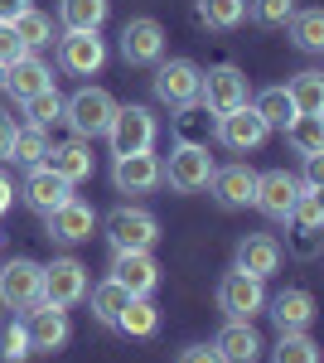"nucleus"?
<instances>
[{
    "instance_id": "1",
    "label": "nucleus",
    "mask_w": 324,
    "mask_h": 363,
    "mask_svg": "<svg viewBox=\"0 0 324 363\" xmlns=\"http://www.w3.org/2000/svg\"><path fill=\"white\" fill-rule=\"evenodd\" d=\"M111 112H116V102H111L107 87H78V92H73V97L63 102V121L73 126V136H78V140H97V136H107Z\"/></svg>"
},
{
    "instance_id": "2",
    "label": "nucleus",
    "mask_w": 324,
    "mask_h": 363,
    "mask_svg": "<svg viewBox=\"0 0 324 363\" xmlns=\"http://www.w3.org/2000/svg\"><path fill=\"white\" fill-rule=\"evenodd\" d=\"M213 169L218 165H213V155H208V145L179 140V145L169 150V165H160V179H169L174 194H199V189H208Z\"/></svg>"
},
{
    "instance_id": "3",
    "label": "nucleus",
    "mask_w": 324,
    "mask_h": 363,
    "mask_svg": "<svg viewBox=\"0 0 324 363\" xmlns=\"http://www.w3.org/2000/svg\"><path fill=\"white\" fill-rule=\"evenodd\" d=\"M102 228H107L111 252H150L155 242H160V223H155V213H150V208H131V203L111 208Z\"/></svg>"
},
{
    "instance_id": "4",
    "label": "nucleus",
    "mask_w": 324,
    "mask_h": 363,
    "mask_svg": "<svg viewBox=\"0 0 324 363\" xmlns=\"http://www.w3.org/2000/svg\"><path fill=\"white\" fill-rule=\"evenodd\" d=\"M247 92H252V83H247V73L238 63H218L208 73H199V102L213 116H228L238 107H247Z\"/></svg>"
},
{
    "instance_id": "5",
    "label": "nucleus",
    "mask_w": 324,
    "mask_h": 363,
    "mask_svg": "<svg viewBox=\"0 0 324 363\" xmlns=\"http://www.w3.org/2000/svg\"><path fill=\"white\" fill-rule=\"evenodd\" d=\"M199 63H189V58H169V63H155V97H160L169 112H194L199 107Z\"/></svg>"
},
{
    "instance_id": "6",
    "label": "nucleus",
    "mask_w": 324,
    "mask_h": 363,
    "mask_svg": "<svg viewBox=\"0 0 324 363\" xmlns=\"http://www.w3.org/2000/svg\"><path fill=\"white\" fill-rule=\"evenodd\" d=\"M155 112L140 107V102H126L111 112V126H107V140H111V155H131V150H150L155 145Z\"/></svg>"
},
{
    "instance_id": "7",
    "label": "nucleus",
    "mask_w": 324,
    "mask_h": 363,
    "mask_svg": "<svg viewBox=\"0 0 324 363\" xmlns=\"http://www.w3.org/2000/svg\"><path fill=\"white\" fill-rule=\"evenodd\" d=\"M291 252H296L300 262H310V257H320L324 247V199L320 189H300L296 208H291Z\"/></svg>"
},
{
    "instance_id": "8",
    "label": "nucleus",
    "mask_w": 324,
    "mask_h": 363,
    "mask_svg": "<svg viewBox=\"0 0 324 363\" xmlns=\"http://www.w3.org/2000/svg\"><path fill=\"white\" fill-rule=\"evenodd\" d=\"M20 320H25V335H29V349L34 354H58L68 344V335H73L68 310L49 306V301H34L29 310H20Z\"/></svg>"
},
{
    "instance_id": "9",
    "label": "nucleus",
    "mask_w": 324,
    "mask_h": 363,
    "mask_svg": "<svg viewBox=\"0 0 324 363\" xmlns=\"http://www.w3.org/2000/svg\"><path fill=\"white\" fill-rule=\"evenodd\" d=\"M34 301H44V267L29 257H10L0 267V306L5 310H29Z\"/></svg>"
},
{
    "instance_id": "10",
    "label": "nucleus",
    "mask_w": 324,
    "mask_h": 363,
    "mask_svg": "<svg viewBox=\"0 0 324 363\" xmlns=\"http://www.w3.org/2000/svg\"><path fill=\"white\" fill-rule=\"evenodd\" d=\"M218 310H223L228 320H257V315L267 310V286L233 267L228 277L218 281Z\"/></svg>"
},
{
    "instance_id": "11",
    "label": "nucleus",
    "mask_w": 324,
    "mask_h": 363,
    "mask_svg": "<svg viewBox=\"0 0 324 363\" xmlns=\"http://www.w3.org/2000/svg\"><path fill=\"white\" fill-rule=\"evenodd\" d=\"M58 63H63L68 73H78V78H92V73L107 63V39H102V29H63V39H58Z\"/></svg>"
},
{
    "instance_id": "12",
    "label": "nucleus",
    "mask_w": 324,
    "mask_h": 363,
    "mask_svg": "<svg viewBox=\"0 0 324 363\" xmlns=\"http://www.w3.org/2000/svg\"><path fill=\"white\" fill-rule=\"evenodd\" d=\"M121 58H126L131 68L160 63V58H164V29H160V20H150V15L126 20V25H121Z\"/></svg>"
},
{
    "instance_id": "13",
    "label": "nucleus",
    "mask_w": 324,
    "mask_h": 363,
    "mask_svg": "<svg viewBox=\"0 0 324 363\" xmlns=\"http://www.w3.org/2000/svg\"><path fill=\"white\" fill-rule=\"evenodd\" d=\"M92 228H97V213H92V203H82L78 194L68 199V203H58L54 213H44V233H49V242H63V247L87 242Z\"/></svg>"
},
{
    "instance_id": "14",
    "label": "nucleus",
    "mask_w": 324,
    "mask_h": 363,
    "mask_svg": "<svg viewBox=\"0 0 324 363\" xmlns=\"http://www.w3.org/2000/svg\"><path fill=\"white\" fill-rule=\"evenodd\" d=\"M82 296H87V267L78 257H54L44 267V301L68 310V306H78Z\"/></svg>"
},
{
    "instance_id": "15",
    "label": "nucleus",
    "mask_w": 324,
    "mask_h": 363,
    "mask_svg": "<svg viewBox=\"0 0 324 363\" xmlns=\"http://www.w3.org/2000/svg\"><path fill=\"white\" fill-rule=\"evenodd\" d=\"M300 199V179L291 174V169H267V174H257V208L267 213L271 223H286L291 218V208H296Z\"/></svg>"
},
{
    "instance_id": "16",
    "label": "nucleus",
    "mask_w": 324,
    "mask_h": 363,
    "mask_svg": "<svg viewBox=\"0 0 324 363\" xmlns=\"http://www.w3.org/2000/svg\"><path fill=\"white\" fill-rule=\"evenodd\" d=\"M111 184L121 194H150L160 184V155L155 150H131V155H116L111 165Z\"/></svg>"
},
{
    "instance_id": "17",
    "label": "nucleus",
    "mask_w": 324,
    "mask_h": 363,
    "mask_svg": "<svg viewBox=\"0 0 324 363\" xmlns=\"http://www.w3.org/2000/svg\"><path fill=\"white\" fill-rule=\"evenodd\" d=\"M267 136H271V126L257 116V107H252V102H247V107H238V112H228V116H218V140H223L228 150H238V155L257 150Z\"/></svg>"
},
{
    "instance_id": "18",
    "label": "nucleus",
    "mask_w": 324,
    "mask_h": 363,
    "mask_svg": "<svg viewBox=\"0 0 324 363\" xmlns=\"http://www.w3.org/2000/svg\"><path fill=\"white\" fill-rule=\"evenodd\" d=\"M267 310H271V320H276L281 335H300V330L315 325V296L305 286H286L276 301H267Z\"/></svg>"
},
{
    "instance_id": "19",
    "label": "nucleus",
    "mask_w": 324,
    "mask_h": 363,
    "mask_svg": "<svg viewBox=\"0 0 324 363\" xmlns=\"http://www.w3.org/2000/svg\"><path fill=\"white\" fill-rule=\"evenodd\" d=\"M39 165L49 169V174H58L63 184H73V189H78L82 179L92 174V145H87V140H63V145H49Z\"/></svg>"
},
{
    "instance_id": "20",
    "label": "nucleus",
    "mask_w": 324,
    "mask_h": 363,
    "mask_svg": "<svg viewBox=\"0 0 324 363\" xmlns=\"http://www.w3.org/2000/svg\"><path fill=\"white\" fill-rule=\"evenodd\" d=\"M111 281H121L131 296H150L160 286V267L150 252H116L111 257Z\"/></svg>"
},
{
    "instance_id": "21",
    "label": "nucleus",
    "mask_w": 324,
    "mask_h": 363,
    "mask_svg": "<svg viewBox=\"0 0 324 363\" xmlns=\"http://www.w3.org/2000/svg\"><path fill=\"white\" fill-rule=\"evenodd\" d=\"M238 272H247V277L267 281L281 272V242L271 238V233H247L242 242H238Z\"/></svg>"
},
{
    "instance_id": "22",
    "label": "nucleus",
    "mask_w": 324,
    "mask_h": 363,
    "mask_svg": "<svg viewBox=\"0 0 324 363\" xmlns=\"http://www.w3.org/2000/svg\"><path fill=\"white\" fill-rule=\"evenodd\" d=\"M213 349H218V359H223V363H257L267 344H262V335L252 330V320H228V325L218 330Z\"/></svg>"
},
{
    "instance_id": "23",
    "label": "nucleus",
    "mask_w": 324,
    "mask_h": 363,
    "mask_svg": "<svg viewBox=\"0 0 324 363\" xmlns=\"http://www.w3.org/2000/svg\"><path fill=\"white\" fill-rule=\"evenodd\" d=\"M44 87H54V68H49L44 58L25 54V58H15V63L5 68V87H0V92H10L15 102H29V97L44 92Z\"/></svg>"
},
{
    "instance_id": "24",
    "label": "nucleus",
    "mask_w": 324,
    "mask_h": 363,
    "mask_svg": "<svg viewBox=\"0 0 324 363\" xmlns=\"http://www.w3.org/2000/svg\"><path fill=\"white\" fill-rule=\"evenodd\" d=\"M208 189H213V199L223 208H247L257 199V169L252 165H223V169H213Z\"/></svg>"
},
{
    "instance_id": "25",
    "label": "nucleus",
    "mask_w": 324,
    "mask_h": 363,
    "mask_svg": "<svg viewBox=\"0 0 324 363\" xmlns=\"http://www.w3.org/2000/svg\"><path fill=\"white\" fill-rule=\"evenodd\" d=\"M20 194H25V203L34 208V213H54L58 203H68V199H73V184H63L58 174H49L44 165H34Z\"/></svg>"
},
{
    "instance_id": "26",
    "label": "nucleus",
    "mask_w": 324,
    "mask_h": 363,
    "mask_svg": "<svg viewBox=\"0 0 324 363\" xmlns=\"http://www.w3.org/2000/svg\"><path fill=\"white\" fill-rule=\"evenodd\" d=\"M111 330H121L126 339H150L155 330H160V310L150 306V296H131L126 310L116 315V325H111Z\"/></svg>"
},
{
    "instance_id": "27",
    "label": "nucleus",
    "mask_w": 324,
    "mask_h": 363,
    "mask_svg": "<svg viewBox=\"0 0 324 363\" xmlns=\"http://www.w3.org/2000/svg\"><path fill=\"white\" fill-rule=\"evenodd\" d=\"M286 92H291V102H296V116H320L324 112V73L320 68L296 73V78L286 83Z\"/></svg>"
},
{
    "instance_id": "28",
    "label": "nucleus",
    "mask_w": 324,
    "mask_h": 363,
    "mask_svg": "<svg viewBox=\"0 0 324 363\" xmlns=\"http://www.w3.org/2000/svg\"><path fill=\"white\" fill-rule=\"evenodd\" d=\"M111 15V0H58L63 29H102Z\"/></svg>"
},
{
    "instance_id": "29",
    "label": "nucleus",
    "mask_w": 324,
    "mask_h": 363,
    "mask_svg": "<svg viewBox=\"0 0 324 363\" xmlns=\"http://www.w3.org/2000/svg\"><path fill=\"white\" fill-rule=\"evenodd\" d=\"M10 29L20 34V44H25L29 54H34V49H44V44H54V20H49L44 10H34V5L20 10V15L10 20Z\"/></svg>"
},
{
    "instance_id": "30",
    "label": "nucleus",
    "mask_w": 324,
    "mask_h": 363,
    "mask_svg": "<svg viewBox=\"0 0 324 363\" xmlns=\"http://www.w3.org/2000/svg\"><path fill=\"white\" fill-rule=\"evenodd\" d=\"M242 20H247V0H199V25L203 29L228 34V29H238Z\"/></svg>"
},
{
    "instance_id": "31",
    "label": "nucleus",
    "mask_w": 324,
    "mask_h": 363,
    "mask_svg": "<svg viewBox=\"0 0 324 363\" xmlns=\"http://www.w3.org/2000/svg\"><path fill=\"white\" fill-rule=\"evenodd\" d=\"M286 140H291V150L300 160L305 155H324V116H296L286 126Z\"/></svg>"
},
{
    "instance_id": "32",
    "label": "nucleus",
    "mask_w": 324,
    "mask_h": 363,
    "mask_svg": "<svg viewBox=\"0 0 324 363\" xmlns=\"http://www.w3.org/2000/svg\"><path fill=\"white\" fill-rule=\"evenodd\" d=\"M126 301H131V291L121 286V281H97L92 286V320H102V325H116V315L126 310Z\"/></svg>"
},
{
    "instance_id": "33",
    "label": "nucleus",
    "mask_w": 324,
    "mask_h": 363,
    "mask_svg": "<svg viewBox=\"0 0 324 363\" xmlns=\"http://www.w3.org/2000/svg\"><path fill=\"white\" fill-rule=\"evenodd\" d=\"M252 107H257V116L267 121L271 131H276V126L286 131V126L296 121V102H291V92H286V87H267V92L252 102Z\"/></svg>"
},
{
    "instance_id": "34",
    "label": "nucleus",
    "mask_w": 324,
    "mask_h": 363,
    "mask_svg": "<svg viewBox=\"0 0 324 363\" xmlns=\"http://www.w3.org/2000/svg\"><path fill=\"white\" fill-rule=\"evenodd\" d=\"M44 150H49V131L44 126H15V140H10V160L15 165H39L44 160Z\"/></svg>"
},
{
    "instance_id": "35",
    "label": "nucleus",
    "mask_w": 324,
    "mask_h": 363,
    "mask_svg": "<svg viewBox=\"0 0 324 363\" xmlns=\"http://www.w3.org/2000/svg\"><path fill=\"white\" fill-rule=\"evenodd\" d=\"M34 349H29V335H25V320L10 310L0 315V363H25Z\"/></svg>"
},
{
    "instance_id": "36",
    "label": "nucleus",
    "mask_w": 324,
    "mask_h": 363,
    "mask_svg": "<svg viewBox=\"0 0 324 363\" xmlns=\"http://www.w3.org/2000/svg\"><path fill=\"white\" fill-rule=\"evenodd\" d=\"M291 39L305 54H320L324 49V10H296L291 15Z\"/></svg>"
},
{
    "instance_id": "37",
    "label": "nucleus",
    "mask_w": 324,
    "mask_h": 363,
    "mask_svg": "<svg viewBox=\"0 0 324 363\" xmlns=\"http://www.w3.org/2000/svg\"><path fill=\"white\" fill-rule=\"evenodd\" d=\"M271 363H320V344L305 335H281V344L271 349Z\"/></svg>"
},
{
    "instance_id": "38",
    "label": "nucleus",
    "mask_w": 324,
    "mask_h": 363,
    "mask_svg": "<svg viewBox=\"0 0 324 363\" xmlns=\"http://www.w3.org/2000/svg\"><path fill=\"white\" fill-rule=\"evenodd\" d=\"M296 10H300L296 0H247V15H252L257 25H267V29L291 25V15H296Z\"/></svg>"
},
{
    "instance_id": "39",
    "label": "nucleus",
    "mask_w": 324,
    "mask_h": 363,
    "mask_svg": "<svg viewBox=\"0 0 324 363\" xmlns=\"http://www.w3.org/2000/svg\"><path fill=\"white\" fill-rule=\"evenodd\" d=\"M25 116L29 126H49V121H63V97H58V87H44V92H34L25 102Z\"/></svg>"
},
{
    "instance_id": "40",
    "label": "nucleus",
    "mask_w": 324,
    "mask_h": 363,
    "mask_svg": "<svg viewBox=\"0 0 324 363\" xmlns=\"http://www.w3.org/2000/svg\"><path fill=\"white\" fill-rule=\"evenodd\" d=\"M25 54H29V49H25V44H20V34L10 29V20H0V63L10 68L15 58H25Z\"/></svg>"
},
{
    "instance_id": "41",
    "label": "nucleus",
    "mask_w": 324,
    "mask_h": 363,
    "mask_svg": "<svg viewBox=\"0 0 324 363\" xmlns=\"http://www.w3.org/2000/svg\"><path fill=\"white\" fill-rule=\"evenodd\" d=\"M300 189H324V155H305V179Z\"/></svg>"
},
{
    "instance_id": "42",
    "label": "nucleus",
    "mask_w": 324,
    "mask_h": 363,
    "mask_svg": "<svg viewBox=\"0 0 324 363\" xmlns=\"http://www.w3.org/2000/svg\"><path fill=\"white\" fill-rule=\"evenodd\" d=\"M179 363H223V359H218L213 344H189V349H179Z\"/></svg>"
},
{
    "instance_id": "43",
    "label": "nucleus",
    "mask_w": 324,
    "mask_h": 363,
    "mask_svg": "<svg viewBox=\"0 0 324 363\" xmlns=\"http://www.w3.org/2000/svg\"><path fill=\"white\" fill-rule=\"evenodd\" d=\"M10 140H15V121L0 112V160H10Z\"/></svg>"
},
{
    "instance_id": "44",
    "label": "nucleus",
    "mask_w": 324,
    "mask_h": 363,
    "mask_svg": "<svg viewBox=\"0 0 324 363\" xmlns=\"http://www.w3.org/2000/svg\"><path fill=\"white\" fill-rule=\"evenodd\" d=\"M10 203H15V184H10V174L0 169V218L10 213Z\"/></svg>"
},
{
    "instance_id": "45",
    "label": "nucleus",
    "mask_w": 324,
    "mask_h": 363,
    "mask_svg": "<svg viewBox=\"0 0 324 363\" xmlns=\"http://www.w3.org/2000/svg\"><path fill=\"white\" fill-rule=\"evenodd\" d=\"M20 10H29V0H0V20H15Z\"/></svg>"
},
{
    "instance_id": "46",
    "label": "nucleus",
    "mask_w": 324,
    "mask_h": 363,
    "mask_svg": "<svg viewBox=\"0 0 324 363\" xmlns=\"http://www.w3.org/2000/svg\"><path fill=\"white\" fill-rule=\"evenodd\" d=\"M0 87H5V63H0Z\"/></svg>"
}]
</instances>
